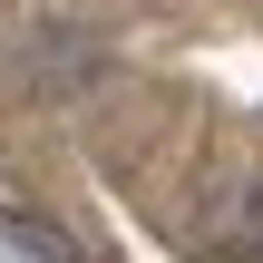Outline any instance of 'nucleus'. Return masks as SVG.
<instances>
[{
  "label": "nucleus",
  "mask_w": 263,
  "mask_h": 263,
  "mask_svg": "<svg viewBox=\"0 0 263 263\" xmlns=\"http://www.w3.org/2000/svg\"><path fill=\"white\" fill-rule=\"evenodd\" d=\"M0 263H88V254H78V234H59L49 215L0 205Z\"/></svg>",
  "instance_id": "1"
}]
</instances>
